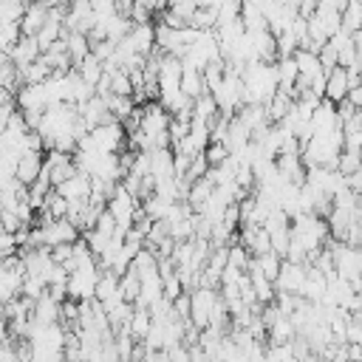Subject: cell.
Wrapping results in <instances>:
<instances>
[{"instance_id": "cell-13", "label": "cell", "mask_w": 362, "mask_h": 362, "mask_svg": "<svg viewBox=\"0 0 362 362\" xmlns=\"http://www.w3.org/2000/svg\"><path fill=\"white\" fill-rule=\"evenodd\" d=\"M31 322H37V325H54V322H59V305L48 294H42L40 300H34Z\"/></svg>"}, {"instance_id": "cell-34", "label": "cell", "mask_w": 362, "mask_h": 362, "mask_svg": "<svg viewBox=\"0 0 362 362\" xmlns=\"http://www.w3.org/2000/svg\"><path fill=\"white\" fill-rule=\"evenodd\" d=\"M107 79H110V93H113V96H130V93H133L130 79H127L124 71H113Z\"/></svg>"}, {"instance_id": "cell-24", "label": "cell", "mask_w": 362, "mask_h": 362, "mask_svg": "<svg viewBox=\"0 0 362 362\" xmlns=\"http://www.w3.org/2000/svg\"><path fill=\"white\" fill-rule=\"evenodd\" d=\"M150 325H153V322H150V314H147L144 308H136L133 317H130V322H127V334H130V339H133V342H144Z\"/></svg>"}, {"instance_id": "cell-11", "label": "cell", "mask_w": 362, "mask_h": 362, "mask_svg": "<svg viewBox=\"0 0 362 362\" xmlns=\"http://www.w3.org/2000/svg\"><path fill=\"white\" fill-rule=\"evenodd\" d=\"M37 57H40V51H37L34 37H20V40L14 42V48L8 51V62H11L14 68H25V65H31Z\"/></svg>"}, {"instance_id": "cell-25", "label": "cell", "mask_w": 362, "mask_h": 362, "mask_svg": "<svg viewBox=\"0 0 362 362\" xmlns=\"http://www.w3.org/2000/svg\"><path fill=\"white\" fill-rule=\"evenodd\" d=\"M223 71H226V65H223V59H215V62H206V68L201 71V79H204V85H206V90L212 93L221 82H223Z\"/></svg>"}, {"instance_id": "cell-10", "label": "cell", "mask_w": 362, "mask_h": 362, "mask_svg": "<svg viewBox=\"0 0 362 362\" xmlns=\"http://www.w3.org/2000/svg\"><path fill=\"white\" fill-rule=\"evenodd\" d=\"M54 192L59 198H65V201H88L90 198V178L82 175V173H76L74 178H68L65 184H59Z\"/></svg>"}, {"instance_id": "cell-21", "label": "cell", "mask_w": 362, "mask_h": 362, "mask_svg": "<svg viewBox=\"0 0 362 362\" xmlns=\"http://www.w3.org/2000/svg\"><path fill=\"white\" fill-rule=\"evenodd\" d=\"M291 59H294V65H297V76L314 79L317 74H322V68H320V62H317V54H308V51L297 48V51L291 54Z\"/></svg>"}, {"instance_id": "cell-20", "label": "cell", "mask_w": 362, "mask_h": 362, "mask_svg": "<svg viewBox=\"0 0 362 362\" xmlns=\"http://www.w3.org/2000/svg\"><path fill=\"white\" fill-rule=\"evenodd\" d=\"M339 28L348 31V34L362 31V3H356V0H348L345 3L342 14H339Z\"/></svg>"}, {"instance_id": "cell-19", "label": "cell", "mask_w": 362, "mask_h": 362, "mask_svg": "<svg viewBox=\"0 0 362 362\" xmlns=\"http://www.w3.org/2000/svg\"><path fill=\"white\" fill-rule=\"evenodd\" d=\"M280 263H283V257H277L274 252H266V255H260V257H249L246 272H249V269H257L266 280L274 283V277H277V272H280Z\"/></svg>"}, {"instance_id": "cell-26", "label": "cell", "mask_w": 362, "mask_h": 362, "mask_svg": "<svg viewBox=\"0 0 362 362\" xmlns=\"http://www.w3.org/2000/svg\"><path fill=\"white\" fill-rule=\"evenodd\" d=\"M170 201H161V198H156V195H150L147 201H141V212H144V218H150V221H164L167 218V212H170Z\"/></svg>"}, {"instance_id": "cell-35", "label": "cell", "mask_w": 362, "mask_h": 362, "mask_svg": "<svg viewBox=\"0 0 362 362\" xmlns=\"http://www.w3.org/2000/svg\"><path fill=\"white\" fill-rule=\"evenodd\" d=\"M274 71H277V82H294L297 79V65H294L291 57L274 59Z\"/></svg>"}, {"instance_id": "cell-12", "label": "cell", "mask_w": 362, "mask_h": 362, "mask_svg": "<svg viewBox=\"0 0 362 362\" xmlns=\"http://www.w3.org/2000/svg\"><path fill=\"white\" fill-rule=\"evenodd\" d=\"M127 42H130V48L136 51V54H141V57H150V51H153V23H144V25H133L130 31H127V37H124Z\"/></svg>"}, {"instance_id": "cell-22", "label": "cell", "mask_w": 362, "mask_h": 362, "mask_svg": "<svg viewBox=\"0 0 362 362\" xmlns=\"http://www.w3.org/2000/svg\"><path fill=\"white\" fill-rule=\"evenodd\" d=\"M74 71H76V76H79L85 85H90V88H96V82L102 79V62H99L93 54H88Z\"/></svg>"}, {"instance_id": "cell-41", "label": "cell", "mask_w": 362, "mask_h": 362, "mask_svg": "<svg viewBox=\"0 0 362 362\" xmlns=\"http://www.w3.org/2000/svg\"><path fill=\"white\" fill-rule=\"evenodd\" d=\"M90 54H93L99 62H107V59H113V42H107V40L93 42V45H90Z\"/></svg>"}, {"instance_id": "cell-37", "label": "cell", "mask_w": 362, "mask_h": 362, "mask_svg": "<svg viewBox=\"0 0 362 362\" xmlns=\"http://www.w3.org/2000/svg\"><path fill=\"white\" fill-rule=\"evenodd\" d=\"M178 294H184V288H181V283H178V277H175V272L170 274V277H161V297L164 300H175Z\"/></svg>"}, {"instance_id": "cell-36", "label": "cell", "mask_w": 362, "mask_h": 362, "mask_svg": "<svg viewBox=\"0 0 362 362\" xmlns=\"http://www.w3.org/2000/svg\"><path fill=\"white\" fill-rule=\"evenodd\" d=\"M359 320H362V314H348V320H345V342H351V345H359L362 342V325H359Z\"/></svg>"}, {"instance_id": "cell-6", "label": "cell", "mask_w": 362, "mask_h": 362, "mask_svg": "<svg viewBox=\"0 0 362 362\" xmlns=\"http://www.w3.org/2000/svg\"><path fill=\"white\" fill-rule=\"evenodd\" d=\"M45 17H48V3H28L25 11H23V17H20V23H17L20 25V34L23 37H34L42 28Z\"/></svg>"}, {"instance_id": "cell-1", "label": "cell", "mask_w": 362, "mask_h": 362, "mask_svg": "<svg viewBox=\"0 0 362 362\" xmlns=\"http://www.w3.org/2000/svg\"><path fill=\"white\" fill-rule=\"evenodd\" d=\"M105 209H107V215L113 218L116 229L124 235V232L133 226V221H136V209H139V201H136L133 195H127V192L122 189V184H116V189H113V195L107 198Z\"/></svg>"}, {"instance_id": "cell-2", "label": "cell", "mask_w": 362, "mask_h": 362, "mask_svg": "<svg viewBox=\"0 0 362 362\" xmlns=\"http://www.w3.org/2000/svg\"><path fill=\"white\" fill-rule=\"evenodd\" d=\"M88 139L99 156H119L124 147V130L119 122H107V124L88 130Z\"/></svg>"}, {"instance_id": "cell-38", "label": "cell", "mask_w": 362, "mask_h": 362, "mask_svg": "<svg viewBox=\"0 0 362 362\" xmlns=\"http://www.w3.org/2000/svg\"><path fill=\"white\" fill-rule=\"evenodd\" d=\"M48 255H51V263H54V266H65V263L71 260V255H74V243L51 246V249H48Z\"/></svg>"}, {"instance_id": "cell-16", "label": "cell", "mask_w": 362, "mask_h": 362, "mask_svg": "<svg viewBox=\"0 0 362 362\" xmlns=\"http://www.w3.org/2000/svg\"><path fill=\"white\" fill-rule=\"evenodd\" d=\"M291 107H294V102H291L288 96H283V93H277V90H274V96L263 105V116H266V122H269V124H280Z\"/></svg>"}, {"instance_id": "cell-17", "label": "cell", "mask_w": 362, "mask_h": 362, "mask_svg": "<svg viewBox=\"0 0 362 362\" xmlns=\"http://www.w3.org/2000/svg\"><path fill=\"white\" fill-rule=\"evenodd\" d=\"M218 116H221V113H218V105H215V99H212L209 93L192 99V122H201V124L212 127V122H215Z\"/></svg>"}, {"instance_id": "cell-33", "label": "cell", "mask_w": 362, "mask_h": 362, "mask_svg": "<svg viewBox=\"0 0 362 362\" xmlns=\"http://www.w3.org/2000/svg\"><path fill=\"white\" fill-rule=\"evenodd\" d=\"M195 8H198V3H192V0H181V3H170V6H167V14H173L175 20H181V23L187 25V20L195 14Z\"/></svg>"}, {"instance_id": "cell-29", "label": "cell", "mask_w": 362, "mask_h": 362, "mask_svg": "<svg viewBox=\"0 0 362 362\" xmlns=\"http://www.w3.org/2000/svg\"><path fill=\"white\" fill-rule=\"evenodd\" d=\"M45 288H48V286H45L40 277L25 274V277H23V286H20V297H25V300H31V303H34V300H40V297L45 294Z\"/></svg>"}, {"instance_id": "cell-30", "label": "cell", "mask_w": 362, "mask_h": 362, "mask_svg": "<svg viewBox=\"0 0 362 362\" xmlns=\"http://www.w3.org/2000/svg\"><path fill=\"white\" fill-rule=\"evenodd\" d=\"M226 266L235 269V272H246V266H249V252H246L240 243L229 246V249H226Z\"/></svg>"}, {"instance_id": "cell-28", "label": "cell", "mask_w": 362, "mask_h": 362, "mask_svg": "<svg viewBox=\"0 0 362 362\" xmlns=\"http://www.w3.org/2000/svg\"><path fill=\"white\" fill-rule=\"evenodd\" d=\"M240 17V3L238 0H226V3H218V17H215V28H223L229 23H235Z\"/></svg>"}, {"instance_id": "cell-39", "label": "cell", "mask_w": 362, "mask_h": 362, "mask_svg": "<svg viewBox=\"0 0 362 362\" xmlns=\"http://www.w3.org/2000/svg\"><path fill=\"white\" fill-rule=\"evenodd\" d=\"M93 232H99V235H105V238H113L119 229H116V223H113V218L107 215V209L96 218V223H93Z\"/></svg>"}, {"instance_id": "cell-31", "label": "cell", "mask_w": 362, "mask_h": 362, "mask_svg": "<svg viewBox=\"0 0 362 362\" xmlns=\"http://www.w3.org/2000/svg\"><path fill=\"white\" fill-rule=\"evenodd\" d=\"M362 170V161H359V153H339L337 158V173L345 178V175H354Z\"/></svg>"}, {"instance_id": "cell-9", "label": "cell", "mask_w": 362, "mask_h": 362, "mask_svg": "<svg viewBox=\"0 0 362 362\" xmlns=\"http://www.w3.org/2000/svg\"><path fill=\"white\" fill-rule=\"evenodd\" d=\"M147 164H150V178L153 181H164V178H175L173 175V150H150L147 153Z\"/></svg>"}, {"instance_id": "cell-43", "label": "cell", "mask_w": 362, "mask_h": 362, "mask_svg": "<svg viewBox=\"0 0 362 362\" xmlns=\"http://www.w3.org/2000/svg\"><path fill=\"white\" fill-rule=\"evenodd\" d=\"M345 356H348V362H362V345L345 342Z\"/></svg>"}, {"instance_id": "cell-7", "label": "cell", "mask_w": 362, "mask_h": 362, "mask_svg": "<svg viewBox=\"0 0 362 362\" xmlns=\"http://www.w3.org/2000/svg\"><path fill=\"white\" fill-rule=\"evenodd\" d=\"M345 93H348V76H345V68H331V71L325 74V93H322V99L331 102V105L337 107L339 102H345Z\"/></svg>"}, {"instance_id": "cell-8", "label": "cell", "mask_w": 362, "mask_h": 362, "mask_svg": "<svg viewBox=\"0 0 362 362\" xmlns=\"http://www.w3.org/2000/svg\"><path fill=\"white\" fill-rule=\"evenodd\" d=\"M40 170H42V153H23L14 170V181H20L23 187H31L40 178Z\"/></svg>"}, {"instance_id": "cell-5", "label": "cell", "mask_w": 362, "mask_h": 362, "mask_svg": "<svg viewBox=\"0 0 362 362\" xmlns=\"http://www.w3.org/2000/svg\"><path fill=\"white\" fill-rule=\"evenodd\" d=\"M305 280V266H294V263H280V272L274 277V291H283V294H300V286Z\"/></svg>"}, {"instance_id": "cell-27", "label": "cell", "mask_w": 362, "mask_h": 362, "mask_svg": "<svg viewBox=\"0 0 362 362\" xmlns=\"http://www.w3.org/2000/svg\"><path fill=\"white\" fill-rule=\"evenodd\" d=\"M119 297L124 300V303H136V297H139V277L127 269L124 274H119Z\"/></svg>"}, {"instance_id": "cell-4", "label": "cell", "mask_w": 362, "mask_h": 362, "mask_svg": "<svg viewBox=\"0 0 362 362\" xmlns=\"http://www.w3.org/2000/svg\"><path fill=\"white\" fill-rule=\"evenodd\" d=\"M40 235H42V249H51V246H59V243H76L79 240V232L62 218V221H51L45 226H37Z\"/></svg>"}, {"instance_id": "cell-42", "label": "cell", "mask_w": 362, "mask_h": 362, "mask_svg": "<svg viewBox=\"0 0 362 362\" xmlns=\"http://www.w3.org/2000/svg\"><path fill=\"white\" fill-rule=\"evenodd\" d=\"M164 354H167V362H189V351L184 345H175V348H170Z\"/></svg>"}, {"instance_id": "cell-3", "label": "cell", "mask_w": 362, "mask_h": 362, "mask_svg": "<svg viewBox=\"0 0 362 362\" xmlns=\"http://www.w3.org/2000/svg\"><path fill=\"white\" fill-rule=\"evenodd\" d=\"M189 294V322L198 328V331H204L206 325H209V314H212V305H215V300H218V291L215 288H192V291H187Z\"/></svg>"}, {"instance_id": "cell-23", "label": "cell", "mask_w": 362, "mask_h": 362, "mask_svg": "<svg viewBox=\"0 0 362 362\" xmlns=\"http://www.w3.org/2000/svg\"><path fill=\"white\" fill-rule=\"evenodd\" d=\"M102 102H105L107 113H110V116H113L119 124H122V122H124V119H127V116L136 110V105L130 102V96H113V93H107Z\"/></svg>"}, {"instance_id": "cell-14", "label": "cell", "mask_w": 362, "mask_h": 362, "mask_svg": "<svg viewBox=\"0 0 362 362\" xmlns=\"http://www.w3.org/2000/svg\"><path fill=\"white\" fill-rule=\"evenodd\" d=\"M294 337H297V331H294V325H291L288 317H277L266 328V345H288Z\"/></svg>"}, {"instance_id": "cell-40", "label": "cell", "mask_w": 362, "mask_h": 362, "mask_svg": "<svg viewBox=\"0 0 362 362\" xmlns=\"http://www.w3.org/2000/svg\"><path fill=\"white\" fill-rule=\"evenodd\" d=\"M226 156H229V153L223 150V144H206V150H204V158H206L209 167H218Z\"/></svg>"}, {"instance_id": "cell-18", "label": "cell", "mask_w": 362, "mask_h": 362, "mask_svg": "<svg viewBox=\"0 0 362 362\" xmlns=\"http://www.w3.org/2000/svg\"><path fill=\"white\" fill-rule=\"evenodd\" d=\"M246 277H249V286H252V291H255V300H257L260 305H269V303L274 300V286H272V280H266L257 269H249Z\"/></svg>"}, {"instance_id": "cell-32", "label": "cell", "mask_w": 362, "mask_h": 362, "mask_svg": "<svg viewBox=\"0 0 362 362\" xmlns=\"http://www.w3.org/2000/svg\"><path fill=\"white\" fill-rule=\"evenodd\" d=\"M206 170H209V164H206L204 153H201V156H192V158H189V167H187V173H184V178H181V181L192 184V181L204 178V175H206Z\"/></svg>"}, {"instance_id": "cell-15", "label": "cell", "mask_w": 362, "mask_h": 362, "mask_svg": "<svg viewBox=\"0 0 362 362\" xmlns=\"http://www.w3.org/2000/svg\"><path fill=\"white\" fill-rule=\"evenodd\" d=\"M178 90H181L187 99H198V96L209 93V90H206V85H204V79H201V71H189V68H181Z\"/></svg>"}]
</instances>
